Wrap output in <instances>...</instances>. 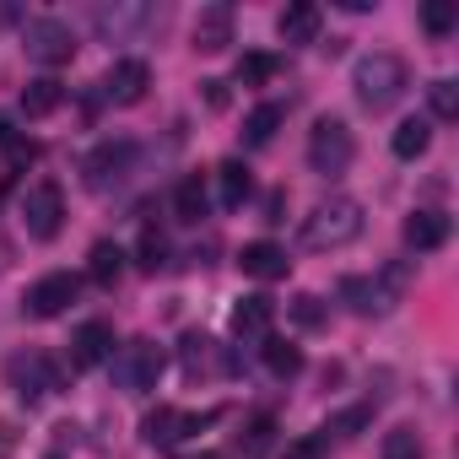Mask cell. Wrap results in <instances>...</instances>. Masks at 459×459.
I'll list each match as a JSON object with an SVG mask.
<instances>
[{"label": "cell", "instance_id": "cell-25", "mask_svg": "<svg viewBox=\"0 0 459 459\" xmlns=\"http://www.w3.org/2000/svg\"><path fill=\"white\" fill-rule=\"evenodd\" d=\"M65 103V87L55 82V76H39V82H28V92H22V114L28 119H44V114H55Z\"/></svg>", "mask_w": 459, "mask_h": 459}, {"label": "cell", "instance_id": "cell-13", "mask_svg": "<svg viewBox=\"0 0 459 459\" xmlns=\"http://www.w3.org/2000/svg\"><path fill=\"white\" fill-rule=\"evenodd\" d=\"M108 357H114V325L87 319V325L71 335V368H76V373H87V368H103Z\"/></svg>", "mask_w": 459, "mask_h": 459}, {"label": "cell", "instance_id": "cell-15", "mask_svg": "<svg viewBox=\"0 0 459 459\" xmlns=\"http://www.w3.org/2000/svg\"><path fill=\"white\" fill-rule=\"evenodd\" d=\"M152 22H157L152 6H98V12H92V28H98L108 44H119V39H130L135 28H152Z\"/></svg>", "mask_w": 459, "mask_h": 459}, {"label": "cell", "instance_id": "cell-20", "mask_svg": "<svg viewBox=\"0 0 459 459\" xmlns=\"http://www.w3.org/2000/svg\"><path fill=\"white\" fill-rule=\"evenodd\" d=\"M173 216L178 221H205L211 216V189H205V173H184L178 189H173Z\"/></svg>", "mask_w": 459, "mask_h": 459}, {"label": "cell", "instance_id": "cell-34", "mask_svg": "<svg viewBox=\"0 0 459 459\" xmlns=\"http://www.w3.org/2000/svg\"><path fill=\"white\" fill-rule=\"evenodd\" d=\"M421 28H427L432 39H448V33L459 28V12L443 6V0H432V6H421Z\"/></svg>", "mask_w": 459, "mask_h": 459}, {"label": "cell", "instance_id": "cell-35", "mask_svg": "<svg viewBox=\"0 0 459 459\" xmlns=\"http://www.w3.org/2000/svg\"><path fill=\"white\" fill-rule=\"evenodd\" d=\"M287 314H292L303 330H319V325H325V303H319L314 292H298V298L287 303Z\"/></svg>", "mask_w": 459, "mask_h": 459}, {"label": "cell", "instance_id": "cell-18", "mask_svg": "<svg viewBox=\"0 0 459 459\" xmlns=\"http://www.w3.org/2000/svg\"><path fill=\"white\" fill-rule=\"evenodd\" d=\"M271 325H276V303H271L265 292L238 298V308H233V335H244V341H265Z\"/></svg>", "mask_w": 459, "mask_h": 459}, {"label": "cell", "instance_id": "cell-26", "mask_svg": "<svg viewBox=\"0 0 459 459\" xmlns=\"http://www.w3.org/2000/svg\"><path fill=\"white\" fill-rule=\"evenodd\" d=\"M271 443H276V416H271V411H260V416L238 432V454H244V459H265V454H271Z\"/></svg>", "mask_w": 459, "mask_h": 459}, {"label": "cell", "instance_id": "cell-22", "mask_svg": "<svg viewBox=\"0 0 459 459\" xmlns=\"http://www.w3.org/2000/svg\"><path fill=\"white\" fill-rule=\"evenodd\" d=\"M260 362H265L271 378H298L303 373V351L292 341H281V335H265L260 341Z\"/></svg>", "mask_w": 459, "mask_h": 459}, {"label": "cell", "instance_id": "cell-4", "mask_svg": "<svg viewBox=\"0 0 459 459\" xmlns=\"http://www.w3.org/2000/svg\"><path fill=\"white\" fill-rule=\"evenodd\" d=\"M108 368H114V389H125V394H152L157 389V378H162V368H168V357H162V346L157 341H125V346H114V357H108Z\"/></svg>", "mask_w": 459, "mask_h": 459}, {"label": "cell", "instance_id": "cell-9", "mask_svg": "<svg viewBox=\"0 0 459 459\" xmlns=\"http://www.w3.org/2000/svg\"><path fill=\"white\" fill-rule=\"evenodd\" d=\"M22 49H28V60H39V65H71V55H76V33H71V22H60V17H33L28 22V33H22Z\"/></svg>", "mask_w": 459, "mask_h": 459}, {"label": "cell", "instance_id": "cell-23", "mask_svg": "<svg viewBox=\"0 0 459 459\" xmlns=\"http://www.w3.org/2000/svg\"><path fill=\"white\" fill-rule=\"evenodd\" d=\"M281 125H287V103H260V108L244 119V146H271Z\"/></svg>", "mask_w": 459, "mask_h": 459}, {"label": "cell", "instance_id": "cell-7", "mask_svg": "<svg viewBox=\"0 0 459 459\" xmlns=\"http://www.w3.org/2000/svg\"><path fill=\"white\" fill-rule=\"evenodd\" d=\"M6 378H12V389H17L22 405H39V400H49L55 389H65V378H60V368H55L49 351H17L12 368H6Z\"/></svg>", "mask_w": 459, "mask_h": 459}, {"label": "cell", "instance_id": "cell-24", "mask_svg": "<svg viewBox=\"0 0 459 459\" xmlns=\"http://www.w3.org/2000/svg\"><path fill=\"white\" fill-rule=\"evenodd\" d=\"M87 276H92L98 287H114V281L125 276V249H119L114 238H98L92 255H87Z\"/></svg>", "mask_w": 459, "mask_h": 459}, {"label": "cell", "instance_id": "cell-14", "mask_svg": "<svg viewBox=\"0 0 459 459\" xmlns=\"http://www.w3.org/2000/svg\"><path fill=\"white\" fill-rule=\"evenodd\" d=\"M238 271H244V276H255V281H281V276L292 271V260H287V249H281V244L255 238V244H244V249H238Z\"/></svg>", "mask_w": 459, "mask_h": 459}, {"label": "cell", "instance_id": "cell-27", "mask_svg": "<svg viewBox=\"0 0 459 459\" xmlns=\"http://www.w3.org/2000/svg\"><path fill=\"white\" fill-rule=\"evenodd\" d=\"M389 146H394V157H400V162H416V157L432 146V125H427V119H405V125L394 130V141H389Z\"/></svg>", "mask_w": 459, "mask_h": 459}, {"label": "cell", "instance_id": "cell-32", "mask_svg": "<svg viewBox=\"0 0 459 459\" xmlns=\"http://www.w3.org/2000/svg\"><path fill=\"white\" fill-rule=\"evenodd\" d=\"M276 71H281L276 55H244L238 60V82L244 87H265V82H276Z\"/></svg>", "mask_w": 459, "mask_h": 459}, {"label": "cell", "instance_id": "cell-33", "mask_svg": "<svg viewBox=\"0 0 459 459\" xmlns=\"http://www.w3.org/2000/svg\"><path fill=\"white\" fill-rule=\"evenodd\" d=\"M427 103H432V119H459V87L448 76H437L427 87Z\"/></svg>", "mask_w": 459, "mask_h": 459}, {"label": "cell", "instance_id": "cell-2", "mask_svg": "<svg viewBox=\"0 0 459 459\" xmlns=\"http://www.w3.org/2000/svg\"><path fill=\"white\" fill-rule=\"evenodd\" d=\"M357 238H362V200H351V195H330L303 216V249L330 255V249H346Z\"/></svg>", "mask_w": 459, "mask_h": 459}, {"label": "cell", "instance_id": "cell-8", "mask_svg": "<svg viewBox=\"0 0 459 459\" xmlns=\"http://www.w3.org/2000/svg\"><path fill=\"white\" fill-rule=\"evenodd\" d=\"M216 416H221V411H173V405H157V411H146V421H141V443H152V448H173V443L205 432Z\"/></svg>", "mask_w": 459, "mask_h": 459}, {"label": "cell", "instance_id": "cell-21", "mask_svg": "<svg viewBox=\"0 0 459 459\" xmlns=\"http://www.w3.org/2000/svg\"><path fill=\"white\" fill-rule=\"evenodd\" d=\"M216 189H221V211H238V205L249 200V189H255V178H249V168H244V157H227V162L216 168Z\"/></svg>", "mask_w": 459, "mask_h": 459}, {"label": "cell", "instance_id": "cell-10", "mask_svg": "<svg viewBox=\"0 0 459 459\" xmlns=\"http://www.w3.org/2000/svg\"><path fill=\"white\" fill-rule=\"evenodd\" d=\"M76 298H82V276L49 271V276H39V281L22 292V314H28V319H60Z\"/></svg>", "mask_w": 459, "mask_h": 459}, {"label": "cell", "instance_id": "cell-19", "mask_svg": "<svg viewBox=\"0 0 459 459\" xmlns=\"http://www.w3.org/2000/svg\"><path fill=\"white\" fill-rule=\"evenodd\" d=\"M319 6L314 0H292V6L276 17V33H281V44H314L319 39Z\"/></svg>", "mask_w": 459, "mask_h": 459}, {"label": "cell", "instance_id": "cell-16", "mask_svg": "<svg viewBox=\"0 0 459 459\" xmlns=\"http://www.w3.org/2000/svg\"><path fill=\"white\" fill-rule=\"evenodd\" d=\"M227 44H233V6H205L200 17H195V49L200 55H221Z\"/></svg>", "mask_w": 459, "mask_h": 459}, {"label": "cell", "instance_id": "cell-41", "mask_svg": "<svg viewBox=\"0 0 459 459\" xmlns=\"http://www.w3.org/2000/svg\"><path fill=\"white\" fill-rule=\"evenodd\" d=\"M49 459H60V454H49Z\"/></svg>", "mask_w": 459, "mask_h": 459}, {"label": "cell", "instance_id": "cell-28", "mask_svg": "<svg viewBox=\"0 0 459 459\" xmlns=\"http://www.w3.org/2000/svg\"><path fill=\"white\" fill-rule=\"evenodd\" d=\"M0 146H6V162H12V173H22V168H33L39 162V141H28V135H17V125L0 114Z\"/></svg>", "mask_w": 459, "mask_h": 459}, {"label": "cell", "instance_id": "cell-29", "mask_svg": "<svg viewBox=\"0 0 459 459\" xmlns=\"http://www.w3.org/2000/svg\"><path fill=\"white\" fill-rule=\"evenodd\" d=\"M378 459H427V443L416 427H389L378 443Z\"/></svg>", "mask_w": 459, "mask_h": 459}, {"label": "cell", "instance_id": "cell-40", "mask_svg": "<svg viewBox=\"0 0 459 459\" xmlns=\"http://www.w3.org/2000/svg\"><path fill=\"white\" fill-rule=\"evenodd\" d=\"M184 459H221V454H211V448H200V454H184Z\"/></svg>", "mask_w": 459, "mask_h": 459}, {"label": "cell", "instance_id": "cell-3", "mask_svg": "<svg viewBox=\"0 0 459 459\" xmlns=\"http://www.w3.org/2000/svg\"><path fill=\"white\" fill-rule=\"evenodd\" d=\"M405 287H411V265L405 260H389L378 276H346L341 281V298H346V308L351 314H389L400 298H405Z\"/></svg>", "mask_w": 459, "mask_h": 459}, {"label": "cell", "instance_id": "cell-6", "mask_svg": "<svg viewBox=\"0 0 459 459\" xmlns=\"http://www.w3.org/2000/svg\"><path fill=\"white\" fill-rule=\"evenodd\" d=\"M17 216H22V227H28V238L55 244V238H60V227H65V189H60L55 178L28 184V195H22Z\"/></svg>", "mask_w": 459, "mask_h": 459}, {"label": "cell", "instance_id": "cell-31", "mask_svg": "<svg viewBox=\"0 0 459 459\" xmlns=\"http://www.w3.org/2000/svg\"><path fill=\"white\" fill-rule=\"evenodd\" d=\"M368 421H373V405H351V411L330 416V421H325V432H330V443H346V437H357Z\"/></svg>", "mask_w": 459, "mask_h": 459}, {"label": "cell", "instance_id": "cell-30", "mask_svg": "<svg viewBox=\"0 0 459 459\" xmlns=\"http://www.w3.org/2000/svg\"><path fill=\"white\" fill-rule=\"evenodd\" d=\"M135 265H141L146 276H157V271L168 265V238L157 233V227H141V244H135Z\"/></svg>", "mask_w": 459, "mask_h": 459}, {"label": "cell", "instance_id": "cell-17", "mask_svg": "<svg viewBox=\"0 0 459 459\" xmlns=\"http://www.w3.org/2000/svg\"><path fill=\"white\" fill-rule=\"evenodd\" d=\"M448 233H454V221H448L443 211H411V216H405V244H411L416 255L443 249V244H448Z\"/></svg>", "mask_w": 459, "mask_h": 459}, {"label": "cell", "instance_id": "cell-5", "mask_svg": "<svg viewBox=\"0 0 459 459\" xmlns=\"http://www.w3.org/2000/svg\"><path fill=\"white\" fill-rule=\"evenodd\" d=\"M351 157H357L351 125H346V119H335V114L314 119V130H308V168H314V173H325V178H341V173L351 168Z\"/></svg>", "mask_w": 459, "mask_h": 459}, {"label": "cell", "instance_id": "cell-37", "mask_svg": "<svg viewBox=\"0 0 459 459\" xmlns=\"http://www.w3.org/2000/svg\"><path fill=\"white\" fill-rule=\"evenodd\" d=\"M211 351H216V346H211L205 335H189V341H184V368H189V373H200V368L211 362Z\"/></svg>", "mask_w": 459, "mask_h": 459}, {"label": "cell", "instance_id": "cell-11", "mask_svg": "<svg viewBox=\"0 0 459 459\" xmlns=\"http://www.w3.org/2000/svg\"><path fill=\"white\" fill-rule=\"evenodd\" d=\"M130 168H135V141H103V146L82 162V173H87V189H92V195L119 189Z\"/></svg>", "mask_w": 459, "mask_h": 459}, {"label": "cell", "instance_id": "cell-1", "mask_svg": "<svg viewBox=\"0 0 459 459\" xmlns=\"http://www.w3.org/2000/svg\"><path fill=\"white\" fill-rule=\"evenodd\" d=\"M351 87H357V103H362L368 114H389V108L405 98V87H411V71H405V60H400V55H389V49H373V55H362V60H357V71H351Z\"/></svg>", "mask_w": 459, "mask_h": 459}, {"label": "cell", "instance_id": "cell-39", "mask_svg": "<svg viewBox=\"0 0 459 459\" xmlns=\"http://www.w3.org/2000/svg\"><path fill=\"white\" fill-rule=\"evenodd\" d=\"M12 448H17V427H12V421H0V459H6Z\"/></svg>", "mask_w": 459, "mask_h": 459}, {"label": "cell", "instance_id": "cell-12", "mask_svg": "<svg viewBox=\"0 0 459 459\" xmlns=\"http://www.w3.org/2000/svg\"><path fill=\"white\" fill-rule=\"evenodd\" d=\"M146 87H152V65L146 60H114L108 76H103V98L119 103V108H135L146 98Z\"/></svg>", "mask_w": 459, "mask_h": 459}, {"label": "cell", "instance_id": "cell-38", "mask_svg": "<svg viewBox=\"0 0 459 459\" xmlns=\"http://www.w3.org/2000/svg\"><path fill=\"white\" fill-rule=\"evenodd\" d=\"M205 87V103L211 108H227V82H200Z\"/></svg>", "mask_w": 459, "mask_h": 459}, {"label": "cell", "instance_id": "cell-36", "mask_svg": "<svg viewBox=\"0 0 459 459\" xmlns=\"http://www.w3.org/2000/svg\"><path fill=\"white\" fill-rule=\"evenodd\" d=\"M330 448H335V443H330V432L319 427L314 437H303V443H292V448H287V459H325Z\"/></svg>", "mask_w": 459, "mask_h": 459}]
</instances>
